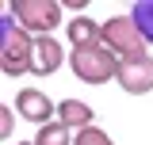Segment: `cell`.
Masks as SVG:
<instances>
[{"instance_id":"7c38bea8","label":"cell","mask_w":153,"mask_h":145,"mask_svg":"<svg viewBox=\"0 0 153 145\" xmlns=\"http://www.w3.org/2000/svg\"><path fill=\"white\" fill-rule=\"evenodd\" d=\"M73 145H115V141H111V134H107V130L88 126V130H80V134L73 138Z\"/></svg>"},{"instance_id":"6da1fadb","label":"cell","mask_w":153,"mask_h":145,"mask_svg":"<svg viewBox=\"0 0 153 145\" xmlns=\"http://www.w3.org/2000/svg\"><path fill=\"white\" fill-rule=\"evenodd\" d=\"M69 69L80 84H107L119 76V57L103 46V42H92V46H76L69 50Z\"/></svg>"},{"instance_id":"52a82bcc","label":"cell","mask_w":153,"mask_h":145,"mask_svg":"<svg viewBox=\"0 0 153 145\" xmlns=\"http://www.w3.org/2000/svg\"><path fill=\"white\" fill-rule=\"evenodd\" d=\"M61 61H69V54H61V42L54 35L35 38V50H31V72L35 76H50L61 69Z\"/></svg>"},{"instance_id":"5bb4252c","label":"cell","mask_w":153,"mask_h":145,"mask_svg":"<svg viewBox=\"0 0 153 145\" xmlns=\"http://www.w3.org/2000/svg\"><path fill=\"white\" fill-rule=\"evenodd\" d=\"M16 145H35V141H16Z\"/></svg>"},{"instance_id":"8fae6325","label":"cell","mask_w":153,"mask_h":145,"mask_svg":"<svg viewBox=\"0 0 153 145\" xmlns=\"http://www.w3.org/2000/svg\"><path fill=\"white\" fill-rule=\"evenodd\" d=\"M73 130H65L61 122H50V126L35 130V145H73Z\"/></svg>"},{"instance_id":"30bf717a","label":"cell","mask_w":153,"mask_h":145,"mask_svg":"<svg viewBox=\"0 0 153 145\" xmlns=\"http://www.w3.org/2000/svg\"><path fill=\"white\" fill-rule=\"evenodd\" d=\"M126 16L134 19V27L142 31V38L153 46V0H138V4H130V12Z\"/></svg>"},{"instance_id":"4fadbf2b","label":"cell","mask_w":153,"mask_h":145,"mask_svg":"<svg viewBox=\"0 0 153 145\" xmlns=\"http://www.w3.org/2000/svg\"><path fill=\"white\" fill-rule=\"evenodd\" d=\"M16 107H4L0 103V138H12V130H16Z\"/></svg>"},{"instance_id":"5b68a950","label":"cell","mask_w":153,"mask_h":145,"mask_svg":"<svg viewBox=\"0 0 153 145\" xmlns=\"http://www.w3.org/2000/svg\"><path fill=\"white\" fill-rule=\"evenodd\" d=\"M16 115L23 118V122H31V126H50V122H57V103L46 95L42 88H19V95H16Z\"/></svg>"},{"instance_id":"277c9868","label":"cell","mask_w":153,"mask_h":145,"mask_svg":"<svg viewBox=\"0 0 153 145\" xmlns=\"http://www.w3.org/2000/svg\"><path fill=\"white\" fill-rule=\"evenodd\" d=\"M8 12L31 38L54 35L61 27V0H8Z\"/></svg>"},{"instance_id":"ba28073f","label":"cell","mask_w":153,"mask_h":145,"mask_svg":"<svg viewBox=\"0 0 153 145\" xmlns=\"http://www.w3.org/2000/svg\"><path fill=\"white\" fill-rule=\"evenodd\" d=\"M92 118H96V111L88 107L84 99H61V103H57V122H61L65 130H73V134L96 126Z\"/></svg>"},{"instance_id":"8992f818","label":"cell","mask_w":153,"mask_h":145,"mask_svg":"<svg viewBox=\"0 0 153 145\" xmlns=\"http://www.w3.org/2000/svg\"><path fill=\"white\" fill-rule=\"evenodd\" d=\"M115 84L126 95H149L153 92V57L146 54V57H134V61H123Z\"/></svg>"},{"instance_id":"7a4b0ae2","label":"cell","mask_w":153,"mask_h":145,"mask_svg":"<svg viewBox=\"0 0 153 145\" xmlns=\"http://www.w3.org/2000/svg\"><path fill=\"white\" fill-rule=\"evenodd\" d=\"M31 50H35V38L16 23L12 12H4L0 16V69L8 76L31 72Z\"/></svg>"},{"instance_id":"9c48e42d","label":"cell","mask_w":153,"mask_h":145,"mask_svg":"<svg viewBox=\"0 0 153 145\" xmlns=\"http://www.w3.org/2000/svg\"><path fill=\"white\" fill-rule=\"evenodd\" d=\"M65 42H69V50L100 42V23H96L92 16H73L69 23H65Z\"/></svg>"},{"instance_id":"3957f363","label":"cell","mask_w":153,"mask_h":145,"mask_svg":"<svg viewBox=\"0 0 153 145\" xmlns=\"http://www.w3.org/2000/svg\"><path fill=\"white\" fill-rule=\"evenodd\" d=\"M100 42L119 57V65H123V61H134V57H146V50H149V42L142 38V31L134 27L130 16L103 19V23H100Z\"/></svg>"}]
</instances>
